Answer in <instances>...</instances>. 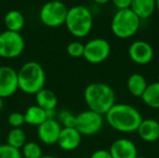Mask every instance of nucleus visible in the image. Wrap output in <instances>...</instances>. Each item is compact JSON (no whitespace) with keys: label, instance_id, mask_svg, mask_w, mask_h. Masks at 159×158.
Instances as JSON below:
<instances>
[{"label":"nucleus","instance_id":"obj_1","mask_svg":"<svg viewBox=\"0 0 159 158\" xmlns=\"http://www.w3.org/2000/svg\"><path fill=\"white\" fill-rule=\"evenodd\" d=\"M105 117L112 129L123 133L137 131L143 120L140 111L127 103H116L107 112Z\"/></svg>","mask_w":159,"mask_h":158},{"label":"nucleus","instance_id":"obj_2","mask_svg":"<svg viewBox=\"0 0 159 158\" xmlns=\"http://www.w3.org/2000/svg\"><path fill=\"white\" fill-rule=\"evenodd\" d=\"M85 102L89 110L105 115L116 104V93L107 84L94 82L87 86L84 91Z\"/></svg>","mask_w":159,"mask_h":158},{"label":"nucleus","instance_id":"obj_3","mask_svg":"<svg viewBox=\"0 0 159 158\" xmlns=\"http://www.w3.org/2000/svg\"><path fill=\"white\" fill-rule=\"evenodd\" d=\"M18 74L19 88L30 95H35L44 88L46 83V74L43 67L36 61L24 63Z\"/></svg>","mask_w":159,"mask_h":158},{"label":"nucleus","instance_id":"obj_4","mask_svg":"<svg viewBox=\"0 0 159 158\" xmlns=\"http://www.w3.org/2000/svg\"><path fill=\"white\" fill-rule=\"evenodd\" d=\"M65 24L74 36L85 37L89 34L93 25L91 12L86 7L75 6L68 9Z\"/></svg>","mask_w":159,"mask_h":158},{"label":"nucleus","instance_id":"obj_5","mask_svg":"<svg viewBox=\"0 0 159 158\" xmlns=\"http://www.w3.org/2000/svg\"><path fill=\"white\" fill-rule=\"evenodd\" d=\"M140 25L141 19L130 8L118 9L112 19L111 29L116 37L127 39L137 33Z\"/></svg>","mask_w":159,"mask_h":158},{"label":"nucleus","instance_id":"obj_6","mask_svg":"<svg viewBox=\"0 0 159 158\" xmlns=\"http://www.w3.org/2000/svg\"><path fill=\"white\" fill-rule=\"evenodd\" d=\"M68 8L64 3L59 0L47 2L40 9L39 18L48 27H58L65 23Z\"/></svg>","mask_w":159,"mask_h":158},{"label":"nucleus","instance_id":"obj_7","mask_svg":"<svg viewBox=\"0 0 159 158\" xmlns=\"http://www.w3.org/2000/svg\"><path fill=\"white\" fill-rule=\"evenodd\" d=\"M24 39L20 33L5 31L0 34V57L14 59L19 57L24 49Z\"/></svg>","mask_w":159,"mask_h":158},{"label":"nucleus","instance_id":"obj_8","mask_svg":"<svg viewBox=\"0 0 159 158\" xmlns=\"http://www.w3.org/2000/svg\"><path fill=\"white\" fill-rule=\"evenodd\" d=\"M103 126V115L86 110L75 115V129L82 136H92L97 134Z\"/></svg>","mask_w":159,"mask_h":158},{"label":"nucleus","instance_id":"obj_9","mask_svg":"<svg viewBox=\"0 0 159 158\" xmlns=\"http://www.w3.org/2000/svg\"><path fill=\"white\" fill-rule=\"evenodd\" d=\"M111 46L103 38H94L84 46L85 60L92 64H98L104 61L110 55Z\"/></svg>","mask_w":159,"mask_h":158},{"label":"nucleus","instance_id":"obj_10","mask_svg":"<svg viewBox=\"0 0 159 158\" xmlns=\"http://www.w3.org/2000/svg\"><path fill=\"white\" fill-rule=\"evenodd\" d=\"M18 89L17 71L10 66H0V98H8Z\"/></svg>","mask_w":159,"mask_h":158},{"label":"nucleus","instance_id":"obj_11","mask_svg":"<svg viewBox=\"0 0 159 158\" xmlns=\"http://www.w3.org/2000/svg\"><path fill=\"white\" fill-rule=\"evenodd\" d=\"M129 55L133 62L140 65H145L152 61L154 58V49L148 42L138 40L129 46Z\"/></svg>","mask_w":159,"mask_h":158},{"label":"nucleus","instance_id":"obj_12","mask_svg":"<svg viewBox=\"0 0 159 158\" xmlns=\"http://www.w3.org/2000/svg\"><path fill=\"white\" fill-rule=\"evenodd\" d=\"M61 129L60 122L55 118L47 119L37 127V136L43 143L53 145L58 142Z\"/></svg>","mask_w":159,"mask_h":158},{"label":"nucleus","instance_id":"obj_13","mask_svg":"<svg viewBox=\"0 0 159 158\" xmlns=\"http://www.w3.org/2000/svg\"><path fill=\"white\" fill-rule=\"evenodd\" d=\"M108 151L113 158H136L139 156L135 143L126 138L116 140Z\"/></svg>","mask_w":159,"mask_h":158},{"label":"nucleus","instance_id":"obj_14","mask_svg":"<svg viewBox=\"0 0 159 158\" xmlns=\"http://www.w3.org/2000/svg\"><path fill=\"white\" fill-rule=\"evenodd\" d=\"M81 139L82 135L75 128H62L57 143L64 151H74L80 145Z\"/></svg>","mask_w":159,"mask_h":158},{"label":"nucleus","instance_id":"obj_15","mask_svg":"<svg viewBox=\"0 0 159 158\" xmlns=\"http://www.w3.org/2000/svg\"><path fill=\"white\" fill-rule=\"evenodd\" d=\"M137 132L140 138L144 142H157L159 140V122L151 118L143 119Z\"/></svg>","mask_w":159,"mask_h":158},{"label":"nucleus","instance_id":"obj_16","mask_svg":"<svg viewBox=\"0 0 159 158\" xmlns=\"http://www.w3.org/2000/svg\"><path fill=\"white\" fill-rule=\"evenodd\" d=\"M141 20L147 19L153 15L157 8L156 0H132L129 7Z\"/></svg>","mask_w":159,"mask_h":158},{"label":"nucleus","instance_id":"obj_17","mask_svg":"<svg viewBox=\"0 0 159 158\" xmlns=\"http://www.w3.org/2000/svg\"><path fill=\"white\" fill-rule=\"evenodd\" d=\"M147 86H148V83H147L146 78L143 74H138V73L132 74L127 81L128 90L134 97L141 98L143 94L144 93Z\"/></svg>","mask_w":159,"mask_h":158},{"label":"nucleus","instance_id":"obj_18","mask_svg":"<svg viewBox=\"0 0 159 158\" xmlns=\"http://www.w3.org/2000/svg\"><path fill=\"white\" fill-rule=\"evenodd\" d=\"M35 102L36 105L45 111L55 110L58 104V99L55 93L52 90L47 89L45 88L35 94Z\"/></svg>","mask_w":159,"mask_h":158},{"label":"nucleus","instance_id":"obj_19","mask_svg":"<svg viewBox=\"0 0 159 158\" xmlns=\"http://www.w3.org/2000/svg\"><path fill=\"white\" fill-rule=\"evenodd\" d=\"M23 115L25 123L36 127L40 126L48 119L47 111H45L38 105H32L28 107Z\"/></svg>","mask_w":159,"mask_h":158},{"label":"nucleus","instance_id":"obj_20","mask_svg":"<svg viewBox=\"0 0 159 158\" xmlns=\"http://www.w3.org/2000/svg\"><path fill=\"white\" fill-rule=\"evenodd\" d=\"M4 21L8 31L20 33L24 26L25 20L22 13L19 10H10L5 15Z\"/></svg>","mask_w":159,"mask_h":158},{"label":"nucleus","instance_id":"obj_21","mask_svg":"<svg viewBox=\"0 0 159 158\" xmlns=\"http://www.w3.org/2000/svg\"><path fill=\"white\" fill-rule=\"evenodd\" d=\"M141 99L148 107L159 109V81L148 84Z\"/></svg>","mask_w":159,"mask_h":158},{"label":"nucleus","instance_id":"obj_22","mask_svg":"<svg viewBox=\"0 0 159 158\" xmlns=\"http://www.w3.org/2000/svg\"><path fill=\"white\" fill-rule=\"evenodd\" d=\"M26 143V134L24 130L20 128L12 129L7 137V144L20 150Z\"/></svg>","mask_w":159,"mask_h":158},{"label":"nucleus","instance_id":"obj_23","mask_svg":"<svg viewBox=\"0 0 159 158\" xmlns=\"http://www.w3.org/2000/svg\"><path fill=\"white\" fill-rule=\"evenodd\" d=\"M20 152L24 158H40L43 156L41 147L34 142H26Z\"/></svg>","mask_w":159,"mask_h":158},{"label":"nucleus","instance_id":"obj_24","mask_svg":"<svg viewBox=\"0 0 159 158\" xmlns=\"http://www.w3.org/2000/svg\"><path fill=\"white\" fill-rule=\"evenodd\" d=\"M0 158H22L20 150L7 144L0 145Z\"/></svg>","mask_w":159,"mask_h":158},{"label":"nucleus","instance_id":"obj_25","mask_svg":"<svg viewBox=\"0 0 159 158\" xmlns=\"http://www.w3.org/2000/svg\"><path fill=\"white\" fill-rule=\"evenodd\" d=\"M84 46L80 42H72L67 46V53L73 58H80L84 55Z\"/></svg>","mask_w":159,"mask_h":158},{"label":"nucleus","instance_id":"obj_26","mask_svg":"<svg viewBox=\"0 0 159 158\" xmlns=\"http://www.w3.org/2000/svg\"><path fill=\"white\" fill-rule=\"evenodd\" d=\"M7 122H8V125L12 127V129L20 128L25 123L24 115L20 112H13L8 115Z\"/></svg>","mask_w":159,"mask_h":158},{"label":"nucleus","instance_id":"obj_27","mask_svg":"<svg viewBox=\"0 0 159 158\" xmlns=\"http://www.w3.org/2000/svg\"><path fill=\"white\" fill-rule=\"evenodd\" d=\"M60 121L63 125V128H75V115L68 111H62L60 115Z\"/></svg>","mask_w":159,"mask_h":158},{"label":"nucleus","instance_id":"obj_28","mask_svg":"<svg viewBox=\"0 0 159 158\" xmlns=\"http://www.w3.org/2000/svg\"><path fill=\"white\" fill-rule=\"evenodd\" d=\"M89 158H113L111 154L109 153L108 150H104V149H100L95 151Z\"/></svg>","mask_w":159,"mask_h":158},{"label":"nucleus","instance_id":"obj_29","mask_svg":"<svg viewBox=\"0 0 159 158\" xmlns=\"http://www.w3.org/2000/svg\"><path fill=\"white\" fill-rule=\"evenodd\" d=\"M112 1L118 9L129 8L132 2V0H112Z\"/></svg>","mask_w":159,"mask_h":158},{"label":"nucleus","instance_id":"obj_30","mask_svg":"<svg viewBox=\"0 0 159 158\" xmlns=\"http://www.w3.org/2000/svg\"><path fill=\"white\" fill-rule=\"evenodd\" d=\"M96 3H99V4H105L107 2H109L110 0H94Z\"/></svg>","mask_w":159,"mask_h":158},{"label":"nucleus","instance_id":"obj_31","mask_svg":"<svg viewBox=\"0 0 159 158\" xmlns=\"http://www.w3.org/2000/svg\"><path fill=\"white\" fill-rule=\"evenodd\" d=\"M40 158H60V157H57V156H42Z\"/></svg>","mask_w":159,"mask_h":158},{"label":"nucleus","instance_id":"obj_32","mask_svg":"<svg viewBox=\"0 0 159 158\" xmlns=\"http://www.w3.org/2000/svg\"><path fill=\"white\" fill-rule=\"evenodd\" d=\"M2 108H3V99L0 98V112L2 110Z\"/></svg>","mask_w":159,"mask_h":158},{"label":"nucleus","instance_id":"obj_33","mask_svg":"<svg viewBox=\"0 0 159 158\" xmlns=\"http://www.w3.org/2000/svg\"><path fill=\"white\" fill-rule=\"evenodd\" d=\"M157 1V9L158 10V13H159V0H156Z\"/></svg>","mask_w":159,"mask_h":158},{"label":"nucleus","instance_id":"obj_34","mask_svg":"<svg viewBox=\"0 0 159 158\" xmlns=\"http://www.w3.org/2000/svg\"><path fill=\"white\" fill-rule=\"evenodd\" d=\"M136 158H147V157H145V156H137Z\"/></svg>","mask_w":159,"mask_h":158},{"label":"nucleus","instance_id":"obj_35","mask_svg":"<svg viewBox=\"0 0 159 158\" xmlns=\"http://www.w3.org/2000/svg\"><path fill=\"white\" fill-rule=\"evenodd\" d=\"M157 78H158V81H159V74H158V76H157Z\"/></svg>","mask_w":159,"mask_h":158},{"label":"nucleus","instance_id":"obj_36","mask_svg":"<svg viewBox=\"0 0 159 158\" xmlns=\"http://www.w3.org/2000/svg\"><path fill=\"white\" fill-rule=\"evenodd\" d=\"M158 142H159V140H158Z\"/></svg>","mask_w":159,"mask_h":158}]
</instances>
